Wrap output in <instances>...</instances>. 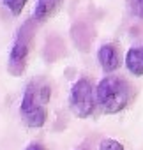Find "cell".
<instances>
[{"label": "cell", "mask_w": 143, "mask_h": 150, "mask_svg": "<svg viewBox=\"0 0 143 150\" xmlns=\"http://www.w3.org/2000/svg\"><path fill=\"white\" fill-rule=\"evenodd\" d=\"M50 96H51V88L44 80H34L28 83L20 104V115L27 127L39 129L44 125L48 118Z\"/></svg>", "instance_id": "1"}, {"label": "cell", "mask_w": 143, "mask_h": 150, "mask_svg": "<svg viewBox=\"0 0 143 150\" xmlns=\"http://www.w3.org/2000/svg\"><path fill=\"white\" fill-rule=\"evenodd\" d=\"M131 99H132L131 85L118 76H106L96 87V103L108 115L125 110Z\"/></svg>", "instance_id": "2"}, {"label": "cell", "mask_w": 143, "mask_h": 150, "mask_svg": "<svg viewBox=\"0 0 143 150\" xmlns=\"http://www.w3.org/2000/svg\"><path fill=\"white\" fill-rule=\"evenodd\" d=\"M34 32H35V23L34 20H30L25 25H21V28L16 34V41L11 48L9 62H7V69L13 76H21L27 67L28 53H30L32 41H34Z\"/></svg>", "instance_id": "3"}, {"label": "cell", "mask_w": 143, "mask_h": 150, "mask_svg": "<svg viewBox=\"0 0 143 150\" xmlns=\"http://www.w3.org/2000/svg\"><path fill=\"white\" fill-rule=\"evenodd\" d=\"M96 88L87 78H80L69 92V108L74 117L88 118L96 110Z\"/></svg>", "instance_id": "4"}, {"label": "cell", "mask_w": 143, "mask_h": 150, "mask_svg": "<svg viewBox=\"0 0 143 150\" xmlns=\"http://www.w3.org/2000/svg\"><path fill=\"white\" fill-rule=\"evenodd\" d=\"M97 58H99V64L101 67L106 71V72H113L120 67V51L115 44H103L99 48V53H97Z\"/></svg>", "instance_id": "5"}, {"label": "cell", "mask_w": 143, "mask_h": 150, "mask_svg": "<svg viewBox=\"0 0 143 150\" xmlns=\"http://www.w3.org/2000/svg\"><path fill=\"white\" fill-rule=\"evenodd\" d=\"M125 67L132 76H143V46H134L125 53Z\"/></svg>", "instance_id": "6"}, {"label": "cell", "mask_w": 143, "mask_h": 150, "mask_svg": "<svg viewBox=\"0 0 143 150\" xmlns=\"http://www.w3.org/2000/svg\"><path fill=\"white\" fill-rule=\"evenodd\" d=\"M62 4V0H37V6L34 11V20L35 21H44L50 16H53Z\"/></svg>", "instance_id": "7"}, {"label": "cell", "mask_w": 143, "mask_h": 150, "mask_svg": "<svg viewBox=\"0 0 143 150\" xmlns=\"http://www.w3.org/2000/svg\"><path fill=\"white\" fill-rule=\"evenodd\" d=\"M4 6L9 9V13L13 16H20L25 9V4H27V0H2Z\"/></svg>", "instance_id": "8"}, {"label": "cell", "mask_w": 143, "mask_h": 150, "mask_svg": "<svg viewBox=\"0 0 143 150\" xmlns=\"http://www.w3.org/2000/svg\"><path fill=\"white\" fill-rule=\"evenodd\" d=\"M99 150H125L124 145L118 141V139H113V138H106L99 143Z\"/></svg>", "instance_id": "9"}, {"label": "cell", "mask_w": 143, "mask_h": 150, "mask_svg": "<svg viewBox=\"0 0 143 150\" xmlns=\"http://www.w3.org/2000/svg\"><path fill=\"white\" fill-rule=\"evenodd\" d=\"M136 14L143 20V0H136Z\"/></svg>", "instance_id": "10"}, {"label": "cell", "mask_w": 143, "mask_h": 150, "mask_svg": "<svg viewBox=\"0 0 143 150\" xmlns=\"http://www.w3.org/2000/svg\"><path fill=\"white\" fill-rule=\"evenodd\" d=\"M25 150H46V148H44V145H41V143H32V145H28Z\"/></svg>", "instance_id": "11"}]
</instances>
